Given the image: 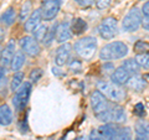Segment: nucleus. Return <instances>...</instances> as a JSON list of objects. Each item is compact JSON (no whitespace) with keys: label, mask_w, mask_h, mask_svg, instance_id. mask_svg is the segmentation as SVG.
<instances>
[{"label":"nucleus","mask_w":149,"mask_h":140,"mask_svg":"<svg viewBox=\"0 0 149 140\" xmlns=\"http://www.w3.org/2000/svg\"><path fill=\"white\" fill-rule=\"evenodd\" d=\"M31 15V1H25V4L21 6V10H20V20H25L27 16Z\"/></svg>","instance_id":"obj_28"},{"label":"nucleus","mask_w":149,"mask_h":140,"mask_svg":"<svg viewBox=\"0 0 149 140\" xmlns=\"http://www.w3.org/2000/svg\"><path fill=\"white\" fill-rule=\"evenodd\" d=\"M97 88L98 91L103 94L106 98H108L114 103L124 100L125 98V92L120 86L116 85L113 82H106V81H100L97 83Z\"/></svg>","instance_id":"obj_2"},{"label":"nucleus","mask_w":149,"mask_h":140,"mask_svg":"<svg viewBox=\"0 0 149 140\" xmlns=\"http://www.w3.org/2000/svg\"><path fill=\"white\" fill-rule=\"evenodd\" d=\"M117 140H133L132 130H130V128H123V129H120V133L118 135V139Z\"/></svg>","instance_id":"obj_29"},{"label":"nucleus","mask_w":149,"mask_h":140,"mask_svg":"<svg viewBox=\"0 0 149 140\" xmlns=\"http://www.w3.org/2000/svg\"><path fill=\"white\" fill-rule=\"evenodd\" d=\"M71 51H72V46L70 44H63L56 51V56H55V63L57 66H63L65 63H67L71 56Z\"/></svg>","instance_id":"obj_14"},{"label":"nucleus","mask_w":149,"mask_h":140,"mask_svg":"<svg viewBox=\"0 0 149 140\" xmlns=\"http://www.w3.org/2000/svg\"><path fill=\"white\" fill-rule=\"evenodd\" d=\"M87 30V24L82 19H74L71 24V31L74 35H81Z\"/></svg>","instance_id":"obj_22"},{"label":"nucleus","mask_w":149,"mask_h":140,"mask_svg":"<svg viewBox=\"0 0 149 140\" xmlns=\"http://www.w3.org/2000/svg\"><path fill=\"white\" fill-rule=\"evenodd\" d=\"M47 31H49V27H47V26H46V25H41V24H40L34 31H32L34 39H35L36 41H44L46 34H47Z\"/></svg>","instance_id":"obj_24"},{"label":"nucleus","mask_w":149,"mask_h":140,"mask_svg":"<svg viewBox=\"0 0 149 140\" xmlns=\"http://www.w3.org/2000/svg\"><path fill=\"white\" fill-rule=\"evenodd\" d=\"M41 19H42V14H41V9H36L35 11L31 12V15L27 17V20L25 21V30L32 32L37 26L40 25Z\"/></svg>","instance_id":"obj_17"},{"label":"nucleus","mask_w":149,"mask_h":140,"mask_svg":"<svg viewBox=\"0 0 149 140\" xmlns=\"http://www.w3.org/2000/svg\"><path fill=\"white\" fill-rule=\"evenodd\" d=\"M72 36L71 31V25L66 21H62L57 24L56 27V41L60 44H66V41H68Z\"/></svg>","instance_id":"obj_12"},{"label":"nucleus","mask_w":149,"mask_h":140,"mask_svg":"<svg viewBox=\"0 0 149 140\" xmlns=\"http://www.w3.org/2000/svg\"><path fill=\"white\" fill-rule=\"evenodd\" d=\"M31 91H32L31 82L22 83V86L16 91L15 96L13 98V104L16 110H22L27 105V102H29L31 96Z\"/></svg>","instance_id":"obj_6"},{"label":"nucleus","mask_w":149,"mask_h":140,"mask_svg":"<svg viewBox=\"0 0 149 140\" xmlns=\"http://www.w3.org/2000/svg\"><path fill=\"white\" fill-rule=\"evenodd\" d=\"M134 113H136L138 116H143L144 114H146V110H144V105H143L142 103L136 104V107H134Z\"/></svg>","instance_id":"obj_33"},{"label":"nucleus","mask_w":149,"mask_h":140,"mask_svg":"<svg viewBox=\"0 0 149 140\" xmlns=\"http://www.w3.org/2000/svg\"><path fill=\"white\" fill-rule=\"evenodd\" d=\"M111 5V0H96V6L100 10H104Z\"/></svg>","instance_id":"obj_32"},{"label":"nucleus","mask_w":149,"mask_h":140,"mask_svg":"<svg viewBox=\"0 0 149 140\" xmlns=\"http://www.w3.org/2000/svg\"><path fill=\"white\" fill-rule=\"evenodd\" d=\"M16 20V12L14 8H9L5 12H3L0 15V24L5 25V26H10L13 25Z\"/></svg>","instance_id":"obj_20"},{"label":"nucleus","mask_w":149,"mask_h":140,"mask_svg":"<svg viewBox=\"0 0 149 140\" xmlns=\"http://www.w3.org/2000/svg\"><path fill=\"white\" fill-rule=\"evenodd\" d=\"M45 1H50V0H45Z\"/></svg>","instance_id":"obj_43"},{"label":"nucleus","mask_w":149,"mask_h":140,"mask_svg":"<svg viewBox=\"0 0 149 140\" xmlns=\"http://www.w3.org/2000/svg\"><path fill=\"white\" fill-rule=\"evenodd\" d=\"M60 6H61V0L45 1L42 4V6H41L42 19H45V20H52V19H55L57 12L60 11Z\"/></svg>","instance_id":"obj_10"},{"label":"nucleus","mask_w":149,"mask_h":140,"mask_svg":"<svg viewBox=\"0 0 149 140\" xmlns=\"http://www.w3.org/2000/svg\"><path fill=\"white\" fill-rule=\"evenodd\" d=\"M15 41L10 40L8 42V45L3 49V52H1V57H0V62H1V66L3 67H8L11 64V61L15 56Z\"/></svg>","instance_id":"obj_13"},{"label":"nucleus","mask_w":149,"mask_h":140,"mask_svg":"<svg viewBox=\"0 0 149 140\" xmlns=\"http://www.w3.org/2000/svg\"><path fill=\"white\" fill-rule=\"evenodd\" d=\"M122 67H124L130 74H138V72H139V64L137 63L136 60H132V58L124 61Z\"/></svg>","instance_id":"obj_25"},{"label":"nucleus","mask_w":149,"mask_h":140,"mask_svg":"<svg viewBox=\"0 0 149 140\" xmlns=\"http://www.w3.org/2000/svg\"><path fill=\"white\" fill-rule=\"evenodd\" d=\"M134 140H149V123L147 120H138L134 128Z\"/></svg>","instance_id":"obj_15"},{"label":"nucleus","mask_w":149,"mask_h":140,"mask_svg":"<svg viewBox=\"0 0 149 140\" xmlns=\"http://www.w3.org/2000/svg\"><path fill=\"white\" fill-rule=\"evenodd\" d=\"M130 76H132V74H130L124 67H119V68L114 69V71L112 72L111 79H112V82L113 83H116V85L122 86V85H125V83L128 82V79L130 78Z\"/></svg>","instance_id":"obj_16"},{"label":"nucleus","mask_w":149,"mask_h":140,"mask_svg":"<svg viewBox=\"0 0 149 140\" xmlns=\"http://www.w3.org/2000/svg\"><path fill=\"white\" fill-rule=\"evenodd\" d=\"M142 14L144 15V17H149V1H147L142 8Z\"/></svg>","instance_id":"obj_38"},{"label":"nucleus","mask_w":149,"mask_h":140,"mask_svg":"<svg viewBox=\"0 0 149 140\" xmlns=\"http://www.w3.org/2000/svg\"><path fill=\"white\" fill-rule=\"evenodd\" d=\"M143 22V17H142V11L138 8H133L127 15L124 16L123 21H122V27L124 31L127 32H134L139 29V26Z\"/></svg>","instance_id":"obj_5"},{"label":"nucleus","mask_w":149,"mask_h":140,"mask_svg":"<svg viewBox=\"0 0 149 140\" xmlns=\"http://www.w3.org/2000/svg\"><path fill=\"white\" fill-rule=\"evenodd\" d=\"M125 85H127V87L130 88V89L141 92L147 87V82H146V79L143 77H141L139 74H132Z\"/></svg>","instance_id":"obj_18"},{"label":"nucleus","mask_w":149,"mask_h":140,"mask_svg":"<svg viewBox=\"0 0 149 140\" xmlns=\"http://www.w3.org/2000/svg\"><path fill=\"white\" fill-rule=\"evenodd\" d=\"M142 25H143V27H144V29L149 31V17H144V19H143V22H142Z\"/></svg>","instance_id":"obj_40"},{"label":"nucleus","mask_w":149,"mask_h":140,"mask_svg":"<svg viewBox=\"0 0 149 140\" xmlns=\"http://www.w3.org/2000/svg\"><path fill=\"white\" fill-rule=\"evenodd\" d=\"M128 53V46L122 41H114L102 47L100 51V58L104 61H112V60L123 58Z\"/></svg>","instance_id":"obj_1"},{"label":"nucleus","mask_w":149,"mask_h":140,"mask_svg":"<svg viewBox=\"0 0 149 140\" xmlns=\"http://www.w3.org/2000/svg\"><path fill=\"white\" fill-rule=\"evenodd\" d=\"M68 68H70V71H72V72H78V71H81V68H82V63L78 61V60H72V61L68 63Z\"/></svg>","instance_id":"obj_31"},{"label":"nucleus","mask_w":149,"mask_h":140,"mask_svg":"<svg viewBox=\"0 0 149 140\" xmlns=\"http://www.w3.org/2000/svg\"><path fill=\"white\" fill-rule=\"evenodd\" d=\"M19 45H20L21 50L24 51L26 55L31 56V57L37 56L40 53V51H41L39 41H36L34 39V36H24V37H21Z\"/></svg>","instance_id":"obj_9"},{"label":"nucleus","mask_w":149,"mask_h":140,"mask_svg":"<svg viewBox=\"0 0 149 140\" xmlns=\"http://www.w3.org/2000/svg\"><path fill=\"white\" fill-rule=\"evenodd\" d=\"M1 52H3V50H1V49H0V57H1Z\"/></svg>","instance_id":"obj_42"},{"label":"nucleus","mask_w":149,"mask_h":140,"mask_svg":"<svg viewBox=\"0 0 149 140\" xmlns=\"http://www.w3.org/2000/svg\"><path fill=\"white\" fill-rule=\"evenodd\" d=\"M22 81H24V73H22V72H15V73H14V76L11 78V83H10L11 91L13 92L17 91L19 88L22 86V83H24Z\"/></svg>","instance_id":"obj_23"},{"label":"nucleus","mask_w":149,"mask_h":140,"mask_svg":"<svg viewBox=\"0 0 149 140\" xmlns=\"http://www.w3.org/2000/svg\"><path fill=\"white\" fill-rule=\"evenodd\" d=\"M76 1L81 8H90L95 4V0H76Z\"/></svg>","instance_id":"obj_35"},{"label":"nucleus","mask_w":149,"mask_h":140,"mask_svg":"<svg viewBox=\"0 0 149 140\" xmlns=\"http://www.w3.org/2000/svg\"><path fill=\"white\" fill-rule=\"evenodd\" d=\"M74 51L82 60H91L97 51V40L92 36H86L74 44Z\"/></svg>","instance_id":"obj_3"},{"label":"nucleus","mask_w":149,"mask_h":140,"mask_svg":"<svg viewBox=\"0 0 149 140\" xmlns=\"http://www.w3.org/2000/svg\"><path fill=\"white\" fill-rule=\"evenodd\" d=\"M136 61L142 68H149V55L148 53H138L136 56Z\"/></svg>","instance_id":"obj_27"},{"label":"nucleus","mask_w":149,"mask_h":140,"mask_svg":"<svg viewBox=\"0 0 149 140\" xmlns=\"http://www.w3.org/2000/svg\"><path fill=\"white\" fill-rule=\"evenodd\" d=\"M102 69H103V72L106 73H109L111 71H114V66L112 63H106L103 67H102Z\"/></svg>","instance_id":"obj_39"},{"label":"nucleus","mask_w":149,"mask_h":140,"mask_svg":"<svg viewBox=\"0 0 149 140\" xmlns=\"http://www.w3.org/2000/svg\"><path fill=\"white\" fill-rule=\"evenodd\" d=\"M90 102H91L93 114L96 115V118L102 120V118L104 116V114L107 113V110L109 108L111 102L107 100V98L102 94L100 91H95V92L91 93Z\"/></svg>","instance_id":"obj_4"},{"label":"nucleus","mask_w":149,"mask_h":140,"mask_svg":"<svg viewBox=\"0 0 149 140\" xmlns=\"http://www.w3.org/2000/svg\"><path fill=\"white\" fill-rule=\"evenodd\" d=\"M42 73L44 72H42V69H41V68H34L30 72V76H29L30 81L31 82H37L41 77H42Z\"/></svg>","instance_id":"obj_30"},{"label":"nucleus","mask_w":149,"mask_h":140,"mask_svg":"<svg viewBox=\"0 0 149 140\" xmlns=\"http://www.w3.org/2000/svg\"><path fill=\"white\" fill-rule=\"evenodd\" d=\"M125 112L120 105L116 104L114 102H111L109 104V108L107 110V113L104 114V116L102 118V122L104 123H114V124H118V123H122L125 120Z\"/></svg>","instance_id":"obj_8"},{"label":"nucleus","mask_w":149,"mask_h":140,"mask_svg":"<svg viewBox=\"0 0 149 140\" xmlns=\"http://www.w3.org/2000/svg\"><path fill=\"white\" fill-rule=\"evenodd\" d=\"M4 37H5V30H4L3 27H0V44L3 42Z\"/></svg>","instance_id":"obj_41"},{"label":"nucleus","mask_w":149,"mask_h":140,"mask_svg":"<svg viewBox=\"0 0 149 140\" xmlns=\"http://www.w3.org/2000/svg\"><path fill=\"white\" fill-rule=\"evenodd\" d=\"M56 27H57V25H52L49 29L47 34H46L45 39L42 41V44L45 46H50L51 44H52V41H55V37H56Z\"/></svg>","instance_id":"obj_26"},{"label":"nucleus","mask_w":149,"mask_h":140,"mask_svg":"<svg viewBox=\"0 0 149 140\" xmlns=\"http://www.w3.org/2000/svg\"><path fill=\"white\" fill-rule=\"evenodd\" d=\"M134 50L136 51H147L148 50V45L147 44H144L143 41H138V42L136 44V46H134Z\"/></svg>","instance_id":"obj_36"},{"label":"nucleus","mask_w":149,"mask_h":140,"mask_svg":"<svg viewBox=\"0 0 149 140\" xmlns=\"http://www.w3.org/2000/svg\"><path fill=\"white\" fill-rule=\"evenodd\" d=\"M13 123V112L8 104L0 105V124L8 127Z\"/></svg>","instance_id":"obj_19"},{"label":"nucleus","mask_w":149,"mask_h":140,"mask_svg":"<svg viewBox=\"0 0 149 140\" xmlns=\"http://www.w3.org/2000/svg\"><path fill=\"white\" fill-rule=\"evenodd\" d=\"M6 83V72L5 67H0V87H3Z\"/></svg>","instance_id":"obj_34"},{"label":"nucleus","mask_w":149,"mask_h":140,"mask_svg":"<svg viewBox=\"0 0 149 140\" xmlns=\"http://www.w3.org/2000/svg\"><path fill=\"white\" fill-rule=\"evenodd\" d=\"M24 62H25V55H24V52H22V51H16V53H15V56H14V58L11 61V64H10L11 71L17 72L19 69L22 67Z\"/></svg>","instance_id":"obj_21"},{"label":"nucleus","mask_w":149,"mask_h":140,"mask_svg":"<svg viewBox=\"0 0 149 140\" xmlns=\"http://www.w3.org/2000/svg\"><path fill=\"white\" fill-rule=\"evenodd\" d=\"M98 133L103 140H117L120 128L114 123H107L98 128Z\"/></svg>","instance_id":"obj_11"},{"label":"nucleus","mask_w":149,"mask_h":140,"mask_svg":"<svg viewBox=\"0 0 149 140\" xmlns=\"http://www.w3.org/2000/svg\"><path fill=\"white\" fill-rule=\"evenodd\" d=\"M98 34L102 39L104 40H112L113 37L118 34V26L117 20L114 17H106L101 21L98 25Z\"/></svg>","instance_id":"obj_7"},{"label":"nucleus","mask_w":149,"mask_h":140,"mask_svg":"<svg viewBox=\"0 0 149 140\" xmlns=\"http://www.w3.org/2000/svg\"><path fill=\"white\" fill-rule=\"evenodd\" d=\"M90 140H103V139H102V137L100 135L98 130H92L90 134Z\"/></svg>","instance_id":"obj_37"}]
</instances>
